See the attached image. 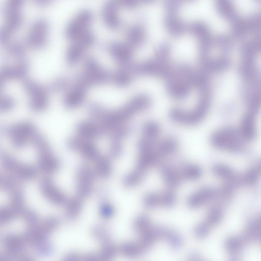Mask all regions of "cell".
Listing matches in <instances>:
<instances>
[{
	"mask_svg": "<svg viewBox=\"0 0 261 261\" xmlns=\"http://www.w3.org/2000/svg\"><path fill=\"white\" fill-rule=\"evenodd\" d=\"M197 73L187 66L171 71L168 76L167 89L169 94L176 99H182L188 94L191 87L195 85Z\"/></svg>",
	"mask_w": 261,
	"mask_h": 261,
	"instance_id": "cell-1",
	"label": "cell"
},
{
	"mask_svg": "<svg viewBox=\"0 0 261 261\" xmlns=\"http://www.w3.org/2000/svg\"><path fill=\"white\" fill-rule=\"evenodd\" d=\"M201 92L200 100L195 108L190 111L173 109L170 112L171 119L177 123L186 125L195 124L199 122L206 115L210 103L208 89L202 90Z\"/></svg>",
	"mask_w": 261,
	"mask_h": 261,
	"instance_id": "cell-2",
	"label": "cell"
},
{
	"mask_svg": "<svg viewBox=\"0 0 261 261\" xmlns=\"http://www.w3.org/2000/svg\"><path fill=\"white\" fill-rule=\"evenodd\" d=\"M243 140L240 132L232 127L218 129L212 134L210 139L214 147L232 152H239L243 150Z\"/></svg>",
	"mask_w": 261,
	"mask_h": 261,
	"instance_id": "cell-3",
	"label": "cell"
},
{
	"mask_svg": "<svg viewBox=\"0 0 261 261\" xmlns=\"http://www.w3.org/2000/svg\"><path fill=\"white\" fill-rule=\"evenodd\" d=\"M110 75L94 58L89 57L85 61L84 71L77 76L76 84L87 88L106 83L110 81Z\"/></svg>",
	"mask_w": 261,
	"mask_h": 261,
	"instance_id": "cell-4",
	"label": "cell"
},
{
	"mask_svg": "<svg viewBox=\"0 0 261 261\" xmlns=\"http://www.w3.org/2000/svg\"><path fill=\"white\" fill-rule=\"evenodd\" d=\"M93 15L92 12L85 9L79 12L67 24L65 29L66 38L73 41L89 31Z\"/></svg>",
	"mask_w": 261,
	"mask_h": 261,
	"instance_id": "cell-5",
	"label": "cell"
},
{
	"mask_svg": "<svg viewBox=\"0 0 261 261\" xmlns=\"http://www.w3.org/2000/svg\"><path fill=\"white\" fill-rule=\"evenodd\" d=\"M129 70L136 74L167 77L171 71L167 59L157 56L140 64L130 65Z\"/></svg>",
	"mask_w": 261,
	"mask_h": 261,
	"instance_id": "cell-6",
	"label": "cell"
},
{
	"mask_svg": "<svg viewBox=\"0 0 261 261\" xmlns=\"http://www.w3.org/2000/svg\"><path fill=\"white\" fill-rule=\"evenodd\" d=\"M72 42L66 54V61L70 65L77 63L83 58L86 49L94 44L95 36L89 31Z\"/></svg>",
	"mask_w": 261,
	"mask_h": 261,
	"instance_id": "cell-7",
	"label": "cell"
},
{
	"mask_svg": "<svg viewBox=\"0 0 261 261\" xmlns=\"http://www.w3.org/2000/svg\"><path fill=\"white\" fill-rule=\"evenodd\" d=\"M96 174L94 170L86 164L81 165L75 175L76 195L85 198L93 191V185Z\"/></svg>",
	"mask_w": 261,
	"mask_h": 261,
	"instance_id": "cell-8",
	"label": "cell"
},
{
	"mask_svg": "<svg viewBox=\"0 0 261 261\" xmlns=\"http://www.w3.org/2000/svg\"><path fill=\"white\" fill-rule=\"evenodd\" d=\"M67 147L79 152L84 158L95 161L99 155L96 145L90 140L80 136L70 138L67 142Z\"/></svg>",
	"mask_w": 261,
	"mask_h": 261,
	"instance_id": "cell-9",
	"label": "cell"
},
{
	"mask_svg": "<svg viewBox=\"0 0 261 261\" xmlns=\"http://www.w3.org/2000/svg\"><path fill=\"white\" fill-rule=\"evenodd\" d=\"M1 164L6 170L23 180L32 179L36 174V171L33 167L21 163L10 156L3 157Z\"/></svg>",
	"mask_w": 261,
	"mask_h": 261,
	"instance_id": "cell-10",
	"label": "cell"
},
{
	"mask_svg": "<svg viewBox=\"0 0 261 261\" xmlns=\"http://www.w3.org/2000/svg\"><path fill=\"white\" fill-rule=\"evenodd\" d=\"M24 211L23 196L18 191L15 192L11 204L0 207V225L10 222L18 215H22Z\"/></svg>",
	"mask_w": 261,
	"mask_h": 261,
	"instance_id": "cell-11",
	"label": "cell"
},
{
	"mask_svg": "<svg viewBox=\"0 0 261 261\" xmlns=\"http://www.w3.org/2000/svg\"><path fill=\"white\" fill-rule=\"evenodd\" d=\"M48 24L44 19H39L32 25L27 38L29 45L35 48H41L47 42Z\"/></svg>",
	"mask_w": 261,
	"mask_h": 261,
	"instance_id": "cell-12",
	"label": "cell"
},
{
	"mask_svg": "<svg viewBox=\"0 0 261 261\" xmlns=\"http://www.w3.org/2000/svg\"><path fill=\"white\" fill-rule=\"evenodd\" d=\"M110 55L122 67H128L133 55V48L128 44L117 41L110 43L107 46Z\"/></svg>",
	"mask_w": 261,
	"mask_h": 261,
	"instance_id": "cell-13",
	"label": "cell"
},
{
	"mask_svg": "<svg viewBox=\"0 0 261 261\" xmlns=\"http://www.w3.org/2000/svg\"><path fill=\"white\" fill-rule=\"evenodd\" d=\"M120 5L117 0H107L101 10V17L105 25L109 29L116 30L121 24L119 16L118 9Z\"/></svg>",
	"mask_w": 261,
	"mask_h": 261,
	"instance_id": "cell-14",
	"label": "cell"
},
{
	"mask_svg": "<svg viewBox=\"0 0 261 261\" xmlns=\"http://www.w3.org/2000/svg\"><path fill=\"white\" fill-rule=\"evenodd\" d=\"M40 188L43 195L52 203L62 205L66 203L67 199L65 195L50 179L45 178L42 180Z\"/></svg>",
	"mask_w": 261,
	"mask_h": 261,
	"instance_id": "cell-15",
	"label": "cell"
},
{
	"mask_svg": "<svg viewBox=\"0 0 261 261\" xmlns=\"http://www.w3.org/2000/svg\"><path fill=\"white\" fill-rule=\"evenodd\" d=\"M87 88L76 84L63 98V104L68 109H74L80 106L84 101Z\"/></svg>",
	"mask_w": 261,
	"mask_h": 261,
	"instance_id": "cell-16",
	"label": "cell"
},
{
	"mask_svg": "<svg viewBox=\"0 0 261 261\" xmlns=\"http://www.w3.org/2000/svg\"><path fill=\"white\" fill-rule=\"evenodd\" d=\"M79 136L88 140L101 136L106 130L99 124L90 121H81L76 126Z\"/></svg>",
	"mask_w": 261,
	"mask_h": 261,
	"instance_id": "cell-17",
	"label": "cell"
},
{
	"mask_svg": "<svg viewBox=\"0 0 261 261\" xmlns=\"http://www.w3.org/2000/svg\"><path fill=\"white\" fill-rule=\"evenodd\" d=\"M217 196V191L211 188H204L193 193L187 200L188 205L196 208L211 201Z\"/></svg>",
	"mask_w": 261,
	"mask_h": 261,
	"instance_id": "cell-18",
	"label": "cell"
},
{
	"mask_svg": "<svg viewBox=\"0 0 261 261\" xmlns=\"http://www.w3.org/2000/svg\"><path fill=\"white\" fill-rule=\"evenodd\" d=\"M38 166L41 171L49 174L54 173L58 170L59 162L53 154L50 148L40 150Z\"/></svg>",
	"mask_w": 261,
	"mask_h": 261,
	"instance_id": "cell-19",
	"label": "cell"
},
{
	"mask_svg": "<svg viewBox=\"0 0 261 261\" xmlns=\"http://www.w3.org/2000/svg\"><path fill=\"white\" fill-rule=\"evenodd\" d=\"M201 64L206 71L220 72L225 70L229 66L230 60L225 56L216 58L205 56L201 57Z\"/></svg>",
	"mask_w": 261,
	"mask_h": 261,
	"instance_id": "cell-20",
	"label": "cell"
},
{
	"mask_svg": "<svg viewBox=\"0 0 261 261\" xmlns=\"http://www.w3.org/2000/svg\"><path fill=\"white\" fill-rule=\"evenodd\" d=\"M4 246L10 255H17L21 253L27 245L22 235L16 234H8L3 240Z\"/></svg>",
	"mask_w": 261,
	"mask_h": 261,
	"instance_id": "cell-21",
	"label": "cell"
},
{
	"mask_svg": "<svg viewBox=\"0 0 261 261\" xmlns=\"http://www.w3.org/2000/svg\"><path fill=\"white\" fill-rule=\"evenodd\" d=\"M127 44L133 49L141 46L146 40L144 28L141 24H134L129 27L126 34Z\"/></svg>",
	"mask_w": 261,
	"mask_h": 261,
	"instance_id": "cell-22",
	"label": "cell"
},
{
	"mask_svg": "<svg viewBox=\"0 0 261 261\" xmlns=\"http://www.w3.org/2000/svg\"><path fill=\"white\" fill-rule=\"evenodd\" d=\"M254 113L250 112L242 119L240 133L243 139L246 141H251L255 136V119Z\"/></svg>",
	"mask_w": 261,
	"mask_h": 261,
	"instance_id": "cell-23",
	"label": "cell"
},
{
	"mask_svg": "<svg viewBox=\"0 0 261 261\" xmlns=\"http://www.w3.org/2000/svg\"><path fill=\"white\" fill-rule=\"evenodd\" d=\"M119 249L122 254L129 257H138L149 250L140 240L138 242H124L120 246Z\"/></svg>",
	"mask_w": 261,
	"mask_h": 261,
	"instance_id": "cell-24",
	"label": "cell"
},
{
	"mask_svg": "<svg viewBox=\"0 0 261 261\" xmlns=\"http://www.w3.org/2000/svg\"><path fill=\"white\" fill-rule=\"evenodd\" d=\"M215 6L220 15L231 22L239 19L231 0H216Z\"/></svg>",
	"mask_w": 261,
	"mask_h": 261,
	"instance_id": "cell-25",
	"label": "cell"
},
{
	"mask_svg": "<svg viewBox=\"0 0 261 261\" xmlns=\"http://www.w3.org/2000/svg\"><path fill=\"white\" fill-rule=\"evenodd\" d=\"M260 219L258 216L252 219L248 223L241 236L245 243L257 241L260 238Z\"/></svg>",
	"mask_w": 261,
	"mask_h": 261,
	"instance_id": "cell-26",
	"label": "cell"
},
{
	"mask_svg": "<svg viewBox=\"0 0 261 261\" xmlns=\"http://www.w3.org/2000/svg\"><path fill=\"white\" fill-rule=\"evenodd\" d=\"M168 31L174 36L181 35L187 29L185 25L174 13H168L164 20Z\"/></svg>",
	"mask_w": 261,
	"mask_h": 261,
	"instance_id": "cell-27",
	"label": "cell"
},
{
	"mask_svg": "<svg viewBox=\"0 0 261 261\" xmlns=\"http://www.w3.org/2000/svg\"><path fill=\"white\" fill-rule=\"evenodd\" d=\"M65 204V216L69 220H74L79 216L83 206V198L76 195L67 200Z\"/></svg>",
	"mask_w": 261,
	"mask_h": 261,
	"instance_id": "cell-28",
	"label": "cell"
},
{
	"mask_svg": "<svg viewBox=\"0 0 261 261\" xmlns=\"http://www.w3.org/2000/svg\"><path fill=\"white\" fill-rule=\"evenodd\" d=\"M95 161L94 171L96 176L102 178L109 177L112 172V166L110 159L105 156L99 155Z\"/></svg>",
	"mask_w": 261,
	"mask_h": 261,
	"instance_id": "cell-29",
	"label": "cell"
},
{
	"mask_svg": "<svg viewBox=\"0 0 261 261\" xmlns=\"http://www.w3.org/2000/svg\"><path fill=\"white\" fill-rule=\"evenodd\" d=\"M260 43L259 38L248 41L242 45L241 53L244 60H254L255 57L260 51Z\"/></svg>",
	"mask_w": 261,
	"mask_h": 261,
	"instance_id": "cell-30",
	"label": "cell"
},
{
	"mask_svg": "<svg viewBox=\"0 0 261 261\" xmlns=\"http://www.w3.org/2000/svg\"><path fill=\"white\" fill-rule=\"evenodd\" d=\"M245 243L241 236H232L226 240L225 248L231 257H237L242 252Z\"/></svg>",
	"mask_w": 261,
	"mask_h": 261,
	"instance_id": "cell-31",
	"label": "cell"
},
{
	"mask_svg": "<svg viewBox=\"0 0 261 261\" xmlns=\"http://www.w3.org/2000/svg\"><path fill=\"white\" fill-rule=\"evenodd\" d=\"M212 171L215 175L220 178L225 179L227 181H236L238 184V177L233 169L226 165L215 164L212 167Z\"/></svg>",
	"mask_w": 261,
	"mask_h": 261,
	"instance_id": "cell-32",
	"label": "cell"
},
{
	"mask_svg": "<svg viewBox=\"0 0 261 261\" xmlns=\"http://www.w3.org/2000/svg\"><path fill=\"white\" fill-rule=\"evenodd\" d=\"M187 29L196 36L198 41L205 40L212 37L208 26L203 22H193L189 25Z\"/></svg>",
	"mask_w": 261,
	"mask_h": 261,
	"instance_id": "cell-33",
	"label": "cell"
},
{
	"mask_svg": "<svg viewBox=\"0 0 261 261\" xmlns=\"http://www.w3.org/2000/svg\"><path fill=\"white\" fill-rule=\"evenodd\" d=\"M132 76L129 69L123 67L110 75V81L115 85L123 87L128 86L132 82Z\"/></svg>",
	"mask_w": 261,
	"mask_h": 261,
	"instance_id": "cell-34",
	"label": "cell"
},
{
	"mask_svg": "<svg viewBox=\"0 0 261 261\" xmlns=\"http://www.w3.org/2000/svg\"><path fill=\"white\" fill-rule=\"evenodd\" d=\"M162 175L164 181L170 188L177 187L182 178L180 173L170 167L163 168Z\"/></svg>",
	"mask_w": 261,
	"mask_h": 261,
	"instance_id": "cell-35",
	"label": "cell"
},
{
	"mask_svg": "<svg viewBox=\"0 0 261 261\" xmlns=\"http://www.w3.org/2000/svg\"><path fill=\"white\" fill-rule=\"evenodd\" d=\"M146 172L139 168H135L126 174L122 180L123 185L127 188H132L139 184L144 179Z\"/></svg>",
	"mask_w": 261,
	"mask_h": 261,
	"instance_id": "cell-36",
	"label": "cell"
},
{
	"mask_svg": "<svg viewBox=\"0 0 261 261\" xmlns=\"http://www.w3.org/2000/svg\"><path fill=\"white\" fill-rule=\"evenodd\" d=\"M260 173V165L258 164L251 167L242 175L238 177L239 183L247 185H253L256 184Z\"/></svg>",
	"mask_w": 261,
	"mask_h": 261,
	"instance_id": "cell-37",
	"label": "cell"
},
{
	"mask_svg": "<svg viewBox=\"0 0 261 261\" xmlns=\"http://www.w3.org/2000/svg\"><path fill=\"white\" fill-rule=\"evenodd\" d=\"M177 147V144L175 140L167 138L161 141L155 148L158 154L161 158L175 152Z\"/></svg>",
	"mask_w": 261,
	"mask_h": 261,
	"instance_id": "cell-38",
	"label": "cell"
},
{
	"mask_svg": "<svg viewBox=\"0 0 261 261\" xmlns=\"http://www.w3.org/2000/svg\"><path fill=\"white\" fill-rule=\"evenodd\" d=\"M92 234L101 244L111 241L110 233L107 227L102 224L95 225L91 230Z\"/></svg>",
	"mask_w": 261,
	"mask_h": 261,
	"instance_id": "cell-39",
	"label": "cell"
},
{
	"mask_svg": "<svg viewBox=\"0 0 261 261\" xmlns=\"http://www.w3.org/2000/svg\"><path fill=\"white\" fill-rule=\"evenodd\" d=\"M153 225L149 218L146 215L138 216L133 222V227L140 235L150 229Z\"/></svg>",
	"mask_w": 261,
	"mask_h": 261,
	"instance_id": "cell-40",
	"label": "cell"
},
{
	"mask_svg": "<svg viewBox=\"0 0 261 261\" xmlns=\"http://www.w3.org/2000/svg\"><path fill=\"white\" fill-rule=\"evenodd\" d=\"M160 126L154 121H148L145 123L142 128L144 138L154 141L160 133Z\"/></svg>",
	"mask_w": 261,
	"mask_h": 261,
	"instance_id": "cell-41",
	"label": "cell"
},
{
	"mask_svg": "<svg viewBox=\"0 0 261 261\" xmlns=\"http://www.w3.org/2000/svg\"><path fill=\"white\" fill-rule=\"evenodd\" d=\"M223 216L222 210L219 207H214L208 212L204 221L211 228L219 224L222 220Z\"/></svg>",
	"mask_w": 261,
	"mask_h": 261,
	"instance_id": "cell-42",
	"label": "cell"
},
{
	"mask_svg": "<svg viewBox=\"0 0 261 261\" xmlns=\"http://www.w3.org/2000/svg\"><path fill=\"white\" fill-rule=\"evenodd\" d=\"M117 252V247L111 241L101 244L98 254L100 260H108L114 257Z\"/></svg>",
	"mask_w": 261,
	"mask_h": 261,
	"instance_id": "cell-43",
	"label": "cell"
},
{
	"mask_svg": "<svg viewBox=\"0 0 261 261\" xmlns=\"http://www.w3.org/2000/svg\"><path fill=\"white\" fill-rule=\"evenodd\" d=\"M143 202L144 205L148 208L163 206L162 193H149L144 196Z\"/></svg>",
	"mask_w": 261,
	"mask_h": 261,
	"instance_id": "cell-44",
	"label": "cell"
},
{
	"mask_svg": "<svg viewBox=\"0 0 261 261\" xmlns=\"http://www.w3.org/2000/svg\"><path fill=\"white\" fill-rule=\"evenodd\" d=\"M201 169L196 165H189L185 166L180 172L182 178L194 180L198 178L202 174Z\"/></svg>",
	"mask_w": 261,
	"mask_h": 261,
	"instance_id": "cell-45",
	"label": "cell"
},
{
	"mask_svg": "<svg viewBox=\"0 0 261 261\" xmlns=\"http://www.w3.org/2000/svg\"><path fill=\"white\" fill-rule=\"evenodd\" d=\"M164 239H166L170 246L174 249L180 248L183 243L182 239L180 236L167 229Z\"/></svg>",
	"mask_w": 261,
	"mask_h": 261,
	"instance_id": "cell-46",
	"label": "cell"
},
{
	"mask_svg": "<svg viewBox=\"0 0 261 261\" xmlns=\"http://www.w3.org/2000/svg\"><path fill=\"white\" fill-rule=\"evenodd\" d=\"M114 212V208L110 202L104 201L100 203L99 212L100 216L103 219H110L113 216Z\"/></svg>",
	"mask_w": 261,
	"mask_h": 261,
	"instance_id": "cell-47",
	"label": "cell"
},
{
	"mask_svg": "<svg viewBox=\"0 0 261 261\" xmlns=\"http://www.w3.org/2000/svg\"><path fill=\"white\" fill-rule=\"evenodd\" d=\"M123 147L120 140L112 138L110 147L109 152L111 157L118 158L122 154Z\"/></svg>",
	"mask_w": 261,
	"mask_h": 261,
	"instance_id": "cell-48",
	"label": "cell"
},
{
	"mask_svg": "<svg viewBox=\"0 0 261 261\" xmlns=\"http://www.w3.org/2000/svg\"><path fill=\"white\" fill-rule=\"evenodd\" d=\"M130 132V128L122 124L116 127L111 131L112 134V138L121 140L126 137Z\"/></svg>",
	"mask_w": 261,
	"mask_h": 261,
	"instance_id": "cell-49",
	"label": "cell"
},
{
	"mask_svg": "<svg viewBox=\"0 0 261 261\" xmlns=\"http://www.w3.org/2000/svg\"><path fill=\"white\" fill-rule=\"evenodd\" d=\"M211 229V227L204 221L197 225L194 229L195 236L198 238L206 237Z\"/></svg>",
	"mask_w": 261,
	"mask_h": 261,
	"instance_id": "cell-50",
	"label": "cell"
},
{
	"mask_svg": "<svg viewBox=\"0 0 261 261\" xmlns=\"http://www.w3.org/2000/svg\"><path fill=\"white\" fill-rule=\"evenodd\" d=\"M69 80L66 77H61L56 80L53 84V88L56 91H63L69 86Z\"/></svg>",
	"mask_w": 261,
	"mask_h": 261,
	"instance_id": "cell-51",
	"label": "cell"
},
{
	"mask_svg": "<svg viewBox=\"0 0 261 261\" xmlns=\"http://www.w3.org/2000/svg\"><path fill=\"white\" fill-rule=\"evenodd\" d=\"M120 6L126 8L132 9L135 8L138 4L140 0H117Z\"/></svg>",
	"mask_w": 261,
	"mask_h": 261,
	"instance_id": "cell-52",
	"label": "cell"
},
{
	"mask_svg": "<svg viewBox=\"0 0 261 261\" xmlns=\"http://www.w3.org/2000/svg\"><path fill=\"white\" fill-rule=\"evenodd\" d=\"M64 260H78L82 259V256L76 252H70L64 256Z\"/></svg>",
	"mask_w": 261,
	"mask_h": 261,
	"instance_id": "cell-53",
	"label": "cell"
},
{
	"mask_svg": "<svg viewBox=\"0 0 261 261\" xmlns=\"http://www.w3.org/2000/svg\"><path fill=\"white\" fill-rule=\"evenodd\" d=\"M36 3L40 5L44 6L50 3L53 0H34Z\"/></svg>",
	"mask_w": 261,
	"mask_h": 261,
	"instance_id": "cell-54",
	"label": "cell"
},
{
	"mask_svg": "<svg viewBox=\"0 0 261 261\" xmlns=\"http://www.w3.org/2000/svg\"><path fill=\"white\" fill-rule=\"evenodd\" d=\"M154 0H140V1H141L145 3H150L152 2Z\"/></svg>",
	"mask_w": 261,
	"mask_h": 261,
	"instance_id": "cell-55",
	"label": "cell"
}]
</instances>
